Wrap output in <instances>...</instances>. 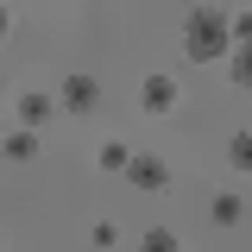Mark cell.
<instances>
[{
	"label": "cell",
	"instance_id": "6da1fadb",
	"mask_svg": "<svg viewBox=\"0 0 252 252\" xmlns=\"http://www.w3.org/2000/svg\"><path fill=\"white\" fill-rule=\"evenodd\" d=\"M227 13H215V6H202V13H189V26H183V44H189V57H220L227 51Z\"/></svg>",
	"mask_w": 252,
	"mask_h": 252
},
{
	"label": "cell",
	"instance_id": "7a4b0ae2",
	"mask_svg": "<svg viewBox=\"0 0 252 252\" xmlns=\"http://www.w3.org/2000/svg\"><path fill=\"white\" fill-rule=\"evenodd\" d=\"M94 101H101V82L94 76H63V107L69 114H94Z\"/></svg>",
	"mask_w": 252,
	"mask_h": 252
},
{
	"label": "cell",
	"instance_id": "3957f363",
	"mask_svg": "<svg viewBox=\"0 0 252 252\" xmlns=\"http://www.w3.org/2000/svg\"><path fill=\"white\" fill-rule=\"evenodd\" d=\"M126 177H132L139 189H164V183H170L164 158H145V152H139V158H126Z\"/></svg>",
	"mask_w": 252,
	"mask_h": 252
},
{
	"label": "cell",
	"instance_id": "277c9868",
	"mask_svg": "<svg viewBox=\"0 0 252 252\" xmlns=\"http://www.w3.org/2000/svg\"><path fill=\"white\" fill-rule=\"evenodd\" d=\"M145 107H152V114H170V107H177V82H170V76H145Z\"/></svg>",
	"mask_w": 252,
	"mask_h": 252
},
{
	"label": "cell",
	"instance_id": "5b68a950",
	"mask_svg": "<svg viewBox=\"0 0 252 252\" xmlns=\"http://www.w3.org/2000/svg\"><path fill=\"white\" fill-rule=\"evenodd\" d=\"M19 120H26V126H44V120H51V94L26 89V94H19Z\"/></svg>",
	"mask_w": 252,
	"mask_h": 252
},
{
	"label": "cell",
	"instance_id": "8992f818",
	"mask_svg": "<svg viewBox=\"0 0 252 252\" xmlns=\"http://www.w3.org/2000/svg\"><path fill=\"white\" fill-rule=\"evenodd\" d=\"M6 158H38V132H6Z\"/></svg>",
	"mask_w": 252,
	"mask_h": 252
},
{
	"label": "cell",
	"instance_id": "52a82bcc",
	"mask_svg": "<svg viewBox=\"0 0 252 252\" xmlns=\"http://www.w3.org/2000/svg\"><path fill=\"white\" fill-rule=\"evenodd\" d=\"M240 215H246V202H240V195H215V220H220V227H233Z\"/></svg>",
	"mask_w": 252,
	"mask_h": 252
},
{
	"label": "cell",
	"instance_id": "ba28073f",
	"mask_svg": "<svg viewBox=\"0 0 252 252\" xmlns=\"http://www.w3.org/2000/svg\"><path fill=\"white\" fill-rule=\"evenodd\" d=\"M139 252H177V233H170V227H152V233L139 240Z\"/></svg>",
	"mask_w": 252,
	"mask_h": 252
},
{
	"label": "cell",
	"instance_id": "9c48e42d",
	"mask_svg": "<svg viewBox=\"0 0 252 252\" xmlns=\"http://www.w3.org/2000/svg\"><path fill=\"white\" fill-rule=\"evenodd\" d=\"M126 158H132L126 145H101V170H126Z\"/></svg>",
	"mask_w": 252,
	"mask_h": 252
},
{
	"label": "cell",
	"instance_id": "30bf717a",
	"mask_svg": "<svg viewBox=\"0 0 252 252\" xmlns=\"http://www.w3.org/2000/svg\"><path fill=\"white\" fill-rule=\"evenodd\" d=\"M6 26H13V19H6V6H0V32H6Z\"/></svg>",
	"mask_w": 252,
	"mask_h": 252
}]
</instances>
